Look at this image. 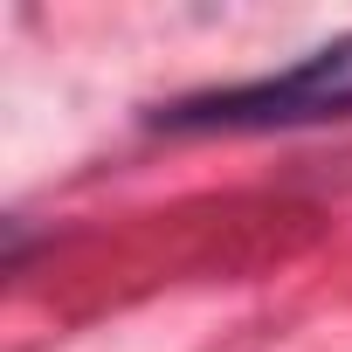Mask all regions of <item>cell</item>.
<instances>
[{"label":"cell","mask_w":352,"mask_h":352,"mask_svg":"<svg viewBox=\"0 0 352 352\" xmlns=\"http://www.w3.org/2000/svg\"><path fill=\"white\" fill-rule=\"evenodd\" d=\"M324 118H352V35L311 49L276 76L201 90L159 111L166 131H276V124H324Z\"/></svg>","instance_id":"6da1fadb"}]
</instances>
